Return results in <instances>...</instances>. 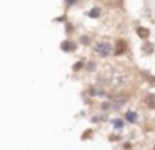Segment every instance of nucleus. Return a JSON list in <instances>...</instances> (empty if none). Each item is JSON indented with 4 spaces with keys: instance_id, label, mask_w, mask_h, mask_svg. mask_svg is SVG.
Instances as JSON below:
<instances>
[{
    "instance_id": "1",
    "label": "nucleus",
    "mask_w": 155,
    "mask_h": 150,
    "mask_svg": "<svg viewBox=\"0 0 155 150\" xmlns=\"http://www.w3.org/2000/svg\"><path fill=\"white\" fill-rule=\"evenodd\" d=\"M92 48V53L98 58H110L114 57V43L107 38H98V40H94L90 45Z\"/></svg>"
},
{
    "instance_id": "2",
    "label": "nucleus",
    "mask_w": 155,
    "mask_h": 150,
    "mask_svg": "<svg viewBox=\"0 0 155 150\" xmlns=\"http://www.w3.org/2000/svg\"><path fill=\"white\" fill-rule=\"evenodd\" d=\"M108 98L112 100V103H114V110L117 112V110H122L132 100V93L128 92V90H118V92H115V93H110Z\"/></svg>"
},
{
    "instance_id": "3",
    "label": "nucleus",
    "mask_w": 155,
    "mask_h": 150,
    "mask_svg": "<svg viewBox=\"0 0 155 150\" xmlns=\"http://www.w3.org/2000/svg\"><path fill=\"white\" fill-rule=\"evenodd\" d=\"M112 43H114V57H124L130 52V43L124 37H117Z\"/></svg>"
},
{
    "instance_id": "4",
    "label": "nucleus",
    "mask_w": 155,
    "mask_h": 150,
    "mask_svg": "<svg viewBox=\"0 0 155 150\" xmlns=\"http://www.w3.org/2000/svg\"><path fill=\"white\" fill-rule=\"evenodd\" d=\"M58 48H60L64 53H75L78 50V43H77L75 38L67 37V38H64L60 43H58Z\"/></svg>"
},
{
    "instance_id": "5",
    "label": "nucleus",
    "mask_w": 155,
    "mask_h": 150,
    "mask_svg": "<svg viewBox=\"0 0 155 150\" xmlns=\"http://www.w3.org/2000/svg\"><path fill=\"white\" fill-rule=\"evenodd\" d=\"M140 53L143 57H152L155 53V42H152L150 38L147 40H142V45H140Z\"/></svg>"
},
{
    "instance_id": "6",
    "label": "nucleus",
    "mask_w": 155,
    "mask_h": 150,
    "mask_svg": "<svg viewBox=\"0 0 155 150\" xmlns=\"http://www.w3.org/2000/svg\"><path fill=\"white\" fill-rule=\"evenodd\" d=\"M122 117H124V120L127 123H130V125H137V123L140 122V115H138V112H135V110H125Z\"/></svg>"
},
{
    "instance_id": "7",
    "label": "nucleus",
    "mask_w": 155,
    "mask_h": 150,
    "mask_svg": "<svg viewBox=\"0 0 155 150\" xmlns=\"http://www.w3.org/2000/svg\"><path fill=\"white\" fill-rule=\"evenodd\" d=\"M138 77H140V78L143 80L148 87H155V73L148 72V70L140 68V70H138Z\"/></svg>"
},
{
    "instance_id": "8",
    "label": "nucleus",
    "mask_w": 155,
    "mask_h": 150,
    "mask_svg": "<svg viewBox=\"0 0 155 150\" xmlns=\"http://www.w3.org/2000/svg\"><path fill=\"white\" fill-rule=\"evenodd\" d=\"M142 103L148 110H155V92H145L142 95Z\"/></svg>"
},
{
    "instance_id": "9",
    "label": "nucleus",
    "mask_w": 155,
    "mask_h": 150,
    "mask_svg": "<svg viewBox=\"0 0 155 150\" xmlns=\"http://www.w3.org/2000/svg\"><path fill=\"white\" fill-rule=\"evenodd\" d=\"M135 35H137L140 40H147V38H150V37H152V30H150V27L137 25V27H135Z\"/></svg>"
},
{
    "instance_id": "10",
    "label": "nucleus",
    "mask_w": 155,
    "mask_h": 150,
    "mask_svg": "<svg viewBox=\"0 0 155 150\" xmlns=\"http://www.w3.org/2000/svg\"><path fill=\"white\" fill-rule=\"evenodd\" d=\"M85 15H87L88 18H92V20H98V18H102V15H104V8H102L100 5H94L85 12Z\"/></svg>"
},
{
    "instance_id": "11",
    "label": "nucleus",
    "mask_w": 155,
    "mask_h": 150,
    "mask_svg": "<svg viewBox=\"0 0 155 150\" xmlns=\"http://www.w3.org/2000/svg\"><path fill=\"white\" fill-rule=\"evenodd\" d=\"M110 125L115 132H124V128L127 127V122L124 120V117H114V118H110Z\"/></svg>"
},
{
    "instance_id": "12",
    "label": "nucleus",
    "mask_w": 155,
    "mask_h": 150,
    "mask_svg": "<svg viewBox=\"0 0 155 150\" xmlns=\"http://www.w3.org/2000/svg\"><path fill=\"white\" fill-rule=\"evenodd\" d=\"M98 70V62L94 58H85V65H84V72L85 73H97Z\"/></svg>"
},
{
    "instance_id": "13",
    "label": "nucleus",
    "mask_w": 155,
    "mask_h": 150,
    "mask_svg": "<svg viewBox=\"0 0 155 150\" xmlns=\"http://www.w3.org/2000/svg\"><path fill=\"white\" fill-rule=\"evenodd\" d=\"M114 110V103H112L110 98H102L98 102V112H104V113H110Z\"/></svg>"
},
{
    "instance_id": "14",
    "label": "nucleus",
    "mask_w": 155,
    "mask_h": 150,
    "mask_svg": "<svg viewBox=\"0 0 155 150\" xmlns=\"http://www.w3.org/2000/svg\"><path fill=\"white\" fill-rule=\"evenodd\" d=\"M92 42H94V37H92L90 33H80L78 38H77L78 47H90Z\"/></svg>"
},
{
    "instance_id": "15",
    "label": "nucleus",
    "mask_w": 155,
    "mask_h": 150,
    "mask_svg": "<svg viewBox=\"0 0 155 150\" xmlns=\"http://www.w3.org/2000/svg\"><path fill=\"white\" fill-rule=\"evenodd\" d=\"M107 120H108V117H107V113H104V112H98V113H95V115L90 117L92 123H104V122H107Z\"/></svg>"
},
{
    "instance_id": "16",
    "label": "nucleus",
    "mask_w": 155,
    "mask_h": 150,
    "mask_svg": "<svg viewBox=\"0 0 155 150\" xmlns=\"http://www.w3.org/2000/svg\"><path fill=\"white\" fill-rule=\"evenodd\" d=\"M65 35L67 37H72L75 33V30H77V27H75V23L72 22V20H65Z\"/></svg>"
},
{
    "instance_id": "17",
    "label": "nucleus",
    "mask_w": 155,
    "mask_h": 150,
    "mask_svg": "<svg viewBox=\"0 0 155 150\" xmlns=\"http://www.w3.org/2000/svg\"><path fill=\"white\" fill-rule=\"evenodd\" d=\"M84 65H85V58H78L77 62L72 65V72L74 73H80L84 72Z\"/></svg>"
},
{
    "instance_id": "18",
    "label": "nucleus",
    "mask_w": 155,
    "mask_h": 150,
    "mask_svg": "<svg viewBox=\"0 0 155 150\" xmlns=\"http://www.w3.org/2000/svg\"><path fill=\"white\" fill-rule=\"evenodd\" d=\"M108 142H112V143H117V142H122L124 140V137H122V132H112V133H108Z\"/></svg>"
},
{
    "instance_id": "19",
    "label": "nucleus",
    "mask_w": 155,
    "mask_h": 150,
    "mask_svg": "<svg viewBox=\"0 0 155 150\" xmlns=\"http://www.w3.org/2000/svg\"><path fill=\"white\" fill-rule=\"evenodd\" d=\"M94 135H95V130H94V128H87V130H84V132H82L80 140L87 142V140H92V138H94Z\"/></svg>"
},
{
    "instance_id": "20",
    "label": "nucleus",
    "mask_w": 155,
    "mask_h": 150,
    "mask_svg": "<svg viewBox=\"0 0 155 150\" xmlns=\"http://www.w3.org/2000/svg\"><path fill=\"white\" fill-rule=\"evenodd\" d=\"M80 3V0H64V8L65 10H70L74 7H77Z\"/></svg>"
},
{
    "instance_id": "21",
    "label": "nucleus",
    "mask_w": 155,
    "mask_h": 150,
    "mask_svg": "<svg viewBox=\"0 0 155 150\" xmlns=\"http://www.w3.org/2000/svg\"><path fill=\"white\" fill-rule=\"evenodd\" d=\"M65 20H68V18H67V13H64V15H60V17H55L54 22H60V23H64Z\"/></svg>"
},
{
    "instance_id": "22",
    "label": "nucleus",
    "mask_w": 155,
    "mask_h": 150,
    "mask_svg": "<svg viewBox=\"0 0 155 150\" xmlns=\"http://www.w3.org/2000/svg\"><path fill=\"white\" fill-rule=\"evenodd\" d=\"M122 148H134V143H132V142H128V140H127V142H122Z\"/></svg>"
},
{
    "instance_id": "23",
    "label": "nucleus",
    "mask_w": 155,
    "mask_h": 150,
    "mask_svg": "<svg viewBox=\"0 0 155 150\" xmlns=\"http://www.w3.org/2000/svg\"><path fill=\"white\" fill-rule=\"evenodd\" d=\"M152 148H155V143H153V147H152Z\"/></svg>"
}]
</instances>
